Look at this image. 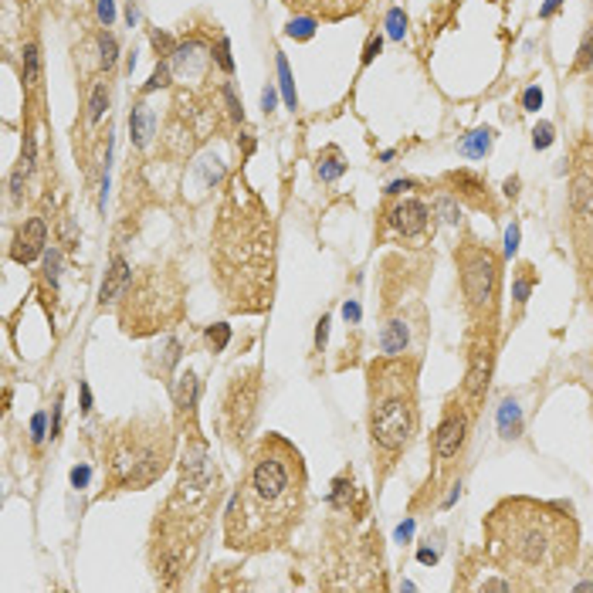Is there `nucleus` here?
I'll return each instance as SVG.
<instances>
[{"label": "nucleus", "instance_id": "13", "mask_svg": "<svg viewBox=\"0 0 593 593\" xmlns=\"http://www.w3.org/2000/svg\"><path fill=\"white\" fill-rule=\"evenodd\" d=\"M465 431H468L465 414H448V417L441 421V428H437V434H434V454L441 461H448V458H454V454L461 451Z\"/></svg>", "mask_w": 593, "mask_h": 593}, {"label": "nucleus", "instance_id": "18", "mask_svg": "<svg viewBox=\"0 0 593 593\" xmlns=\"http://www.w3.org/2000/svg\"><path fill=\"white\" fill-rule=\"evenodd\" d=\"M407 343H410V329H407L403 319H394V322L383 325V332H380V350L387 356H403Z\"/></svg>", "mask_w": 593, "mask_h": 593}, {"label": "nucleus", "instance_id": "12", "mask_svg": "<svg viewBox=\"0 0 593 593\" xmlns=\"http://www.w3.org/2000/svg\"><path fill=\"white\" fill-rule=\"evenodd\" d=\"M387 221H390V228H394L396 234L421 237L428 231V224H431V210H428V203H421V200H400V203L390 207Z\"/></svg>", "mask_w": 593, "mask_h": 593}, {"label": "nucleus", "instance_id": "57", "mask_svg": "<svg viewBox=\"0 0 593 593\" xmlns=\"http://www.w3.org/2000/svg\"><path fill=\"white\" fill-rule=\"evenodd\" d=\"M125 21H129V28L139 21V14H136V7H132V3H129V10H125Z\"/></svg>", "mask_w": 593, "mask_h": 593}, {"label": "nucleus", "instance_id": "19", "mask_svg": "<svg viewBox=\"0 0 593 593\" xmlns=\"http://www.w3.org/2000/svg\"><path fill=\"white\" fill-rule=\"evenodd\" d=\"M488 376H492V350H478L472 356V370H468V394L478 396L488 387Z\"/></svg>", "mask_w": 593, "mask_h": 593}, {"label": "nucleus", "instance_id": "48", "mask_svg": "<svg viewBox=\"0 0 593 593\" xmlns=\"http://www.w3.org/2000/svg\"><path fill=\"white\" fill-rule=\"evenodd\" d=\"M31 441L34 444L44 441V414H34V421H31Z\"/></svg>", "mask_w": 593, "mask_h": 593}, {"label": "nucleus", "instance_id": "32", "mask_svg": "<svg viewBox=\"0 0 593 593\" xmlns=\"http://www.w3.org/2000/svg\"><path fill=\"white\" fill-rule=\"evenodd\" d=\"M170 75H173L170 61H159L157 68H153V75H150V81L143 85V92H157V88H166V85H170Z\"/></svg>", "mask_w": 593, "mask_h": 593}, {"label": "nucleus", "instance_id": "56", "mask_svg": "<svg viewBox=\"0 0 593 593\" xmlns=\"http://www.w3.org/2000/svg\"><path fill=\"white\" fill-rule=\"evenodd\" d=\"M515 194H519V177L505 180V197H515Z\"/></svg>", "mask_w": 593, "mask_h": 593}, {"label": "nucleus", "instance_id": "21", "mask_svg": "<svg viewBox=\"0 0 593 593\" xmlns=\"http://www.w3.org/2000/svg\"><path fill=\"white\" fill-rule=\"evenodd\" d=\"M499 431H502V437H509V441L522 434V407L515 403L512 396L502 400V407H499Z\"/></svg>", "mask_w": 593, "mask_h": 593}, {"label": "nucleus", "instance_id": "49", "mask_svg": "<svg viewBox=\"0 0 593 593\" xmlns=\"http://www.w3.org/2000/svg\"><path fill=\"white\" fill-rule=\"evenodd\" d=\"M410 536H414V519H407V522L396 529V543H407Z\"/></svg>", "mask_w": 593, "mask_h": 593}, {"label": "nucleus", "instance_id": "33", "mask_svg": "<svg viewBox=\"0 0 593 593\" xmlns=\"http://www.w3.org/2000/svg\"><path fill=\"white\" fill-rule=\"evenodd\" d=\"M200 173H203V183L210 187V183H217L224 177V166H221L217 157H207V159H200Z\"/></svg>", "mask_w": 593, "mask_h": 593}, {"label": "nucleus", "instance_id": "28", "mask_svg": "<svg viewBox=\"0 0 593 593\" xmlns=\"http://www.w3.org/2000/svg\"><path fill=\"white\" fill-rule=\"evenodd\" d=\"M207 343H210V350H214V353H224V350H228V343H231V325H228V322L210 325V329H207Z\"/></svg>", "mask_w": 593, "mask_h": 593}, {"label": "nucleus", "instance_id": "6", "mask_svg": "<svg viewBox=\"0 0 593 593\" xmlns=\"http://www.w3.org/2000/svg\"><path fill=\"white\" fill-rule=\"evenodd\" d=\"M417 428L414 370L400 363H380L370 370V434L373 448L387 458L400 454Z\"/></svg>", "mask_w": 593, "mask_h": 593}, {"label": "nucleus", "instance_id": "58", "mask_svg": "<svg viewBox=\"0 0 593 593\" xmlns=\"http://www.w3.org/2000/svg\"><path fill=\"white\" fill-rule=\"evenodd\" d=\"M302 3H319V7H322V3H325V0H302Z\"/></svg>", "mask_w": 593, "mask_h": 593}, {"label": "nucleus", "instance_id": "24", "mask_svg": "<svg viewBox=\"0 0 593 593\" xmlns=\"http://www.w3.org/2000/svg\"><path fill=\"white\" fill-rule=\"evenodd\" d=\"M275 65H278V88H281V95H285V105L295 109V105H299V95H295V81H292V72H288L285 54H278Z\"/></svg>", "mask_w": 593, "mask_h": 593}, {"label": "nucleus", "instance_id": "16", "mask_svg": "<svg viewBox=\"0 0 593 593\" xmlns=\"http://www.w3.org/2000/svg\"><path fill=\"white\" fill-rule=\"evenodd\" d=\"M197 394H200L197 373L194 370L180 373L177 383H173V407H177L180 421H194V414H197Z\"/></svg>", "mask_w": 593, "mask_h": 593}, {"label": "nucleus", "instance_id": "37", "mask_svg": "<svg viewBox=\"0 0 593 593\" xmlns=\"http://www.w3.org/2000/svg\"><path fill=\"white\" fill-rule=\"evenodd\" d=\"M221 95H224V102H228V112H231V119H234V122H241V119H244V109H241V102H237L234 88H231V85H224V88H221Z\"/></svg>", "mask_w": 593, "mask_h": 593}, {"label": "nucleus", "instance_id": "42", "mask_svg": "<svg viewBox=\"0 0 593 593\" xmlns=\"http://www.w3.org/2000/svg\"><path fill=\"white\" fill-rule=\"evenodd\" d=\"M99 21L105 24V28H112V21H116V0H99Z\"/></svg>", "mask_w": 593, "mask_h": 593}, {"label": "nucleus", "instance_id": "39", "mask_svg": "<svg viewBox=\"0 0 593 593\" xmlns=\"http://www.w3.org/2000/svg\"><path fill=\"white\" fill-rule=\"evenodd\" d=\"M150 38H153V48H157V51H159V54H163V58L177 51V44H173V38H170L166 31H153Z\"/></svg>", "mask_w": 593, "mask_h": 593}, {"label": "nucleus", "instance_id": "47", "mask_svg": "<svg viewBox=\"0 0 593 593\" xmlns=\"http://www.w3.org/2000/svg\"><path fill=\"white\" fill-rule=\"evenodd\" d=\"M529 292H532V278H519V281H515V302L522 305V302L529 299Z\"/></svg>", "mask_w": 593, "mask_h": 593}, {"label": "nucleus", "instance_id": "26", "mask_svg": "<svg viewBox=\"0 0 593 593\" xmlns=\"http://www.w3.org/2000/svg\"><path fill=\"white\" fill-rule=\"evenodd\" d=\"M24 85H38V75H41V54H38V44H24Z\"/></svg>", "mask_w": 593, "mask_h": 593}, {"label": "nucleus", "instance_id": "25", "mask_svg": "<svg viewBox=\"0 0 593 593\" xmlns=\"http://www.w3.org/2000/svg\"><path fill=\"white\" fill-rule=\"evenodd\" d=\"M109 109V85L105 81H95L92 95H88V122H99Z\"/></svg>", "mask_w": 593, "mask_h": 593}, {"label": "nucleus", "instance_id": "23", "mask_svg": "<svg viewBox=\"0 0 593 593\" xmlns=\"http://www.w3.org/2000/svg\"><path fill=\"white\" fill-rule=\"evenodd\" d=\"M316 173L322 183H332V180H339L343 173H346V163H343V157H339V150H325V153H319V163H316Z\"/></svg>", "mask_w": 593, "mask_h": 593}, {"label": "nucleus", "instance_id": "3", "mask_svg": "<svg viewBox=\"0 0 593 593\" xmlns=\"http://www.w3.org/2000/svg\"><path fill=\"white\" fill-rule=\"evenodd\" d=\"M492 556L509 570L529 576V587L553 583L576 553V525L556 505H539L529 499L502 502L488 519Z\"/></svg>", "mask_w": 593, "mask_h": 593}, {"label": "nucleus", "instance_id": "27", "mask_svg": "<svg viewBox=\"0 0 593 593\" xmlns=\"http://www.w3.org/2000/svg\"><path fill=\"white\" fill-rule=\"evenodd\" d=\"M285 34L288 38H299V41H309L316 34V17H309V14L305 17H292L288 28H285Z\"/></svg>", "mask_w": 593, "mask_h": 593}, {"label": "nucleus", "instance_id": "1", "mask_svg": "<svg viewBox=\"0 0 593 593\" xmlns=\"http://www.w3.org/2000/svg\"><path fill=\"white\" fill-rule=\"evenodd\" d=\"M305 509V465L292 441L268 434L251 454L248 472L224 512L231 550L261 553L281 546Z\"/></svg>", "mask_w": 593, "mask_h": 593}, {"label": "nucleus", "instance_id": "54", "mask_svg": "<svg viewBox=\"0 0 593 593\" xmlns=\"http://www.w3.org/2000/svg\"><path fill=\"white\" fill-rule=\"evenodd\" d=\"M485 590H512V583H505V580H485Z\"/></svg>", "mask_w": 593, "mask_h": 593}, {"label": "nucleus", "instance_id": "22", "mask_svg": "<svg viewBox=\"0 0 593 593\" xmlns=\"http://www.w3.org/2000/svg\"><path fill=\"white\" fill-rule=\"evenodd\" d=\"M448 180L458 187L461 197H472L474 203H485V180H481V177H474L468 170H458V173H451Z\"/></svg>", "mask_w": 593, "mask_h": 593}, {"label": "nucleus", "instance_id": "55", "mask_svg": "<svg viewBox=\"0 0 593 593\" xmlns=\"http://www.w3.org/2000/svg\"><path fill=\"white\" fill-rule=\"evenodd\" d=\"M417 559H421V563H431V566H434V563H437V553H434V550H428V546H424V550L417 553Z\"/></svg>", "mask_w": 593, "mask_h": 593}, {"label": "nucleus", "instance_id": "52", "mask_svg": "<svg viewBox=\"0 0 593 593\" xmlns=\"http://www.w3.org/2000/svg\"><path fill=\"white\" fill-rule=\"evenodd\" d=\"M343 316H346V322H359V305H356V302H346V305H343Z\"/></svg>", "mask_w": 593, "mask_h": 593}, {"label": "nucleus", "instance_id": "14", "mask_svg": "<svg viewBox=\"0 0 593 593\" xmlns=\"http://www.w3.org/2000/svg\"><path fill=\"white\" fill-rule=\"evenodd\" d=\"M170 58H173V68H177L180 75H187V79H200L214 54H207V48H203L197 38H190V41H183V44H177V51H173Z\"/></svg>", "mask_w": 593, "mask_h": 593}, {"label": "nucleus", "instance_id": "36", "mask_svg": "<svg viewBox=\"0 0 593 593\" xmlns=\"http://www.w3.org/2000/svg\"><path fill=\"white\" fill-rule=\"evenodd\" d=\"M590 65H593V34H587V38H583V44H580V54H576L573 68H576V72H587Z\"/></svg>", "mask_w": 593, "mask_h": 593}, {"label": "nucleus", "instance_id": "7", "mask_svg": "<svg viewBox=\"0 0 593 593\" xmlns=\"http://www.w3.org/2000/svg\"><path fill=\"white\" fill-rule=\"evenodd\" d=\"M122 299H129L122 305V312H119L122 329L132 332V336H146V332L166 329L173 319H180L183 288H180V278L173 272L150 268L132 288H125Z\"/></svg>", "mask_w": 593, "mask_h": 593}, {"label": "nucleus", "instance_id": "45", "mask_svg": "<svg viewBox=\"0 0 593 593\" xmlns=\"http://www.w3.org/2000/svg\"><path fill=\"white\" fill-rule=\"evenodd\" d=\"M275 102H278L275 85H268V88L261 92V109H265V116H268V112H275Z\"/></svg>", "mask_w": 593, "mask_h": 593}, {"label": "nucleus", "instance_id": "15", "mask_svg": "<svg viewBox=\"0 0 593 593\" xmlns=\"http://www.w3.org/2000/svg\"><path fill=\"white\" fill-rule=\"evenodd\" d=\"M132 285V272H129V261L122 258V254H116L112 258V265H109V272H105V281H102V292H99V305L105 309V305H112V302H119L122 295H125V288Z\"/></svg>", "mask_w": 593, "mask_h": 593}, {"label": "nucleus", "instance_id": "53", "mask_svg": "<svg viewBox=\"0 0 593 593\" xmlns=\"http://www.w3.org/2000/svg\"><path fill=\"white\" fill-rule=\"evenodd\" d=\"M79 390H81V410L88 414L92 410V390H88V383H79Z\"/></svg>", "mask_w": 593, "mask_h": 593}, {"label": "nucleus", "instance_id": "5", "mask_svg": "<svg viewBox=\"0 0 593 593\" xmlns=\"http://www.w3.org/2000/svg\"><path fill=\"white\" fill-rule=\"evenodd\" d=\"M173 431L163 417H139L112 431L105 444V481L119 492L150 488L170 468Z\"/></svg>", "mask_w": 593, "mask_h": 593}, {"label": "nucleus", "instance_id": "31", "mask_svg": "<svg viewBox=\"0 0 593 593\" xmlns=\"http://www.w3.org/2000/svg\"><path fill=\"white\" fill-rule=\"evenodd\" d=\"M403 31H407V14L400 7H390V14H387V34L394 41H403Z\"/></svg>", "mask_w": 593, "mask_h": 593}, {"label": "nucleus", "instance_id": "51", "mask_svg": "<svg viewBox=\"0 0 593 593\" xmlns=\"http://www.w3.org/2000/svg\"><path fill=\"white\" fill-rule=\"evenodd\" d=\"M559 3H563V0H546V3L539 7V17H553L556 10H559Z\"/></svg>", "mask_w": 593, "mask_h": 593}, {"label": "nucleus", "instance_id": "11", "mask_svg": "<svg viewBox=\"0 0 593 593\" xmlns=\"http://www.w3.org/2000/svg\"><path fill=\"white\" fill-rule=\"evenodd\" d=\"M44 244H48V224L41 217H28L17 234H14V244H10V258L17 265H31L38 254H44Z\"/></svg>", "mask_w": 593, "mask_h": 593}, {"label": "nucleus", "instance_id": "44", "mask_svg": "<svg viewBox=\"0 0 593 593\" xmlns=\"http://www.w3.org/2000/svg\"><path fill=\"white\" fill-rule=\"evenodd\" d=\"M88 478H92V468H88V465L72 468V485H75V488H85V485H88Z\"/></svg>", "mask_w": 593, "mask_h": 593}, {"label": "nucleus", "instance_id": "17", "mask_svg": "<svg viewBox=\"0 0 593 593\" xmlns=\"http://www.w3.org/2000/svg\"><path fill=\"white\" fill-rule=\"evenodd\" d=\"M153 132H157V116H153V109H150L146 102H136L132 112H129V136H132V146H139V150L150 146Z\"/></svg>", "mask_w": 593, "mask_h": 593}, {"label": "nucleus", "instance_id": "4", "mask_svg": "<svg viewBox=\"0 0 593 593\" xmlns=\"http://www.w3.org/2000/svg\"><path fill=\"white\" fill-rule=\"evenodd\" d=\"M214 505H217V468L207 454V444L197 437V431H190L180 461V481L157 522V539H153L157 573L187 570Z\"/></svg>", "mask_w": 593, "mask_h": 593}, {"label": "nucleus", "instance_id": "2", "mask_svg": "<svg viewBox=\"0 0 593 593\" xmlns=\"http://www.w3.org/2000/svg\"><path fill=\"white\" fill-rule=\"evenodd\" d=\"M214 275L231 312H261L275 292V224L261 200L241 183H231V197L214 231Z\"/></svg>", "mask_w": 593, "mask_h": 593}, {"label": "nucleus", "instance_id": "9", "mask_svg": "<svg viewBox=\"0 0 593 593\" xmlns=\"http://www.w3.org/2000/svg\"><path fill=\"white\" fill-rule=\"evenodd\" d=\"M499 285V261L488 248H474L461 258V288L472 309H492Z\"/></svg>", "mask_w": 593, "mask_h": 593}, {"label": "nucleus", "instance_id": "10", "mask_svg": "<svg viewBox=\"0 0 593 593\" xmlns=\"http://www.w3.org/2000/svg\"><path fill=\"white\" fill-rule=\"evenodd\" d=\"M254 403H258V370L251 373H237L231 390L224 396V421H228V434L248 437L251 424H254Z\"/></svg>", "mask_w": 593, "mask_h": 593}, {"label": "nucleus", "instance_id": "20", "mask_svg": "<svg viewBox=\"0 0 593 593\" xmlns=\"http://www.w3.org/2000/svg\"><path fill=\"white\" fill-rule=\"evenodd\" d=\"M492 139H495V132L492 129H474V132H468V136H461V143H458V153L468 159H481L488 157V150H492Z\"/></svg>", "mask_w": 593, "mask_h": 593}, {"label": "nucleus", "instance_id": "30", "mask_svg": "<svg viewBox=\"0 0 593 593\" xmlns=\"http://www.w3.org/2000/svg\"><path fill=\"white\" fill-rule=\"evenodd\" d=\"M434 210L441 214V221H444V224H458V221H461V207L454 203V197H437Z\"/></svg>", "mask_w": 593, "mask_h": 593}, {"label": "nucleus", "instance_id": "29", "mask_svg": "<svg viewBox=\"0 0 593 593\" xmlns=\"http://www.w3.org/2000/svg\"><path fill=\"white\" fill-rule=\"evenodd\" d=\"M99 51H102V68L109 72V68L116 65V58H119V44H116V38H112L109 31H102V34H99Z\"/></svg>", "mask_w": 593, "mask_h": 593}, {"label": "nucleus", "instance_id": "34", "mask_svg": "<svg viewBox=\"0 0 593 593\" xmlns=\"http://www.w3.org/2000/svg\"><path fill=\"white\" fill-rule=\"evenodd\" d=\"M553 122H539V125H536V129H532V146H536V150H550V146H553Z\"/></svg>", "mask_w": 593, "mask_h": 593}, {"label": "nucleus", "instance_id": "40", "mask_svg": "<svg viewBox=\"0 0 593 593\" xmlns=\"http://www.w3.org/2000/svg\"><path fill=\"white\" fill-rule=\"evenodd\" d=\"M380 51H383V38H380V34H370L366 48H363V65H370V61H373Z\"/></svg>", "mask_w": 593, "mask_h": 593}, {"label": "nucleus", "instance_id": "46", "mask_svg": "<svg viewBox=\"0 0 593 593\" xmlns=\"http://www.w3.org/2000/svg\"><path fill=\"white\" fill-rule=\"evenodd\" d=\"M325 339H329V316L319 319V329H316V350L319 353L325 350Z\"/></svg>", "mask_w": 593, "mask_h": 593}, {"label": "nucleus", "instance_id": "8", "mask_svg": "<svg viewBox=\"0 0 593 593\" xmlns=\"http://www.w3.org/2000/svg\"><path fill=\"white\" fill-rule=\"evenodd\" d=\"M570 217H573V241L583 272L593 275V143L580 146L576 173L570 190Z\"/></svg>", "mask_w": 593, "mask_h": 593}, {"label": "nucleus", "instance_id": "35", "mask_svg": "<svg viewBox=\"0 0 593 593\" xmlns=\"http://www.w3.org/2000/svg\"><path fill=\"white\" fill-rule=\"evenodd\" d=\"M522 109H525V112H539V109H543V88H539V85H529V88L522 92Z\"/></svg>", "mask_w": 593, "mask_h": 593}, {"label": "nucleus", "instance_id": "38", "mask_svg": "<svg viewBox=\"0 0 593 593\" xmlns=\"http://www.w3.org/2000/svg\"><path fill=\"white\" fill-rule=\"evenodd\" d=\"M217 65H221L228 75L234 72V61H231V41H228V38L217 41Z\"/></svg>", "mask_w": 593, "mask_h": 593}, {"label": "nucleus", "instance_id": "41", "mask_svg": "<svg viewBox=\"0 0 593 593\" xmlns=\"http://www.w3.org/2000/svg\"><path fill=\"white\" fill-rule=\"evenodd\" d=\"M44 278L51 281V288L58 285V251H48L44 254Z\"/></svg>", "mask_w": 593, "mask_h": 593}, {"label": "nucleus", "instance_id": "50", "mask_svg": "<svg viewBox=\"0 0 593 593\" xmlns=\"http://www.w3.org/2000/svg\"><path fill=\"white\" fill-rule=\"evenodd\" d=\"M410 187H414V180H394V183L387 187V194L394 197V194H403V190H410Z\"/></svg>", "mask_w": 593, "mask_h": 593}, {"label": "nucleus", "instance_id": "43", "mask_svg": "<svg viewBox=\"0 0 593 593\" xmlns=\"http://www.w3.org/2000/svg\"><path fill=\"white\" fill-rule=\"evenodd\" d=\"M515 251H519V224H509V228H505V254H509V258H512Z\"/></svg>", "mask_w": 593, "mask_h": 593}]
</instances>
